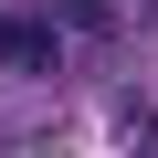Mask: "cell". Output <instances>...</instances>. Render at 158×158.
Here are the masks:
<instances>
[{"label":"cell","mask_w":158,"mask_h":158,"mask_svg":"<svg viewBox=\"0 0 158 158\" xmlns=\"http://www.w3.org/2000/svg\"><path fill=\"white\" fill-rule=\"evenodd\" d=\"M116 137H127V148H137V158H148V137H158V116H148V106H137V95H127V106H116Z\"/></svg>","instance_id":"2"},{"label":"cell","mask_w":158,"mask_h":158,"mask_svg":"<svg viewBox=\"0 0 158 158\" xmlns=\"http://www.w3.org/2000/svg\"><path fill=\"white\" fill-rule=\"evenodd\" d=\"M0 63H11V74H63V32L42 11H11V21H0Z\"/></svg>","instance_id":"1"}]
</instances>
